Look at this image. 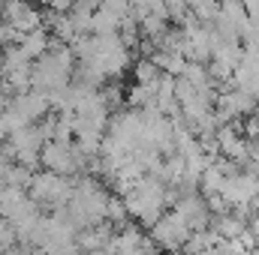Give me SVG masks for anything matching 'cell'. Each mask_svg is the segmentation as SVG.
I'll return each mask as SVG.
<instances>
[{
  "mask_svg": "<svg viewBox=\"0 0 259 255\" xmlns=\"http://www.w3.org/2000/svg\"><path fill=\"white\" fill-rule=\"evenodd\" d=\"M75 54L72 48H66L64 42L52 45L39 60H33V90L39 93H55V90H64L72 84V75H75Z\"/></svg>",
  "mask_w": 259,
  "mask_h": 255,
  "instance_id": "6da1fadb",
  "label": "cell"
},
{
  "mask_svg": "<svg viewBox=\"0 0 259 255\" xmlns=\"http://www.w3.org/2000/svg\"><path fill=\"white\" fill-rule=\"evenodd\" d=\"M72 189H75V177H64L55 171H36L27 186V195L42 210H64L72 198Z\"/></svg>",
  "mask_w": 259,
  "mask_h": 255,
  "instance_id": "7a4b0ae2",
  "label": "cell"
},
{
  "mask_svg": "<svg viewBox=\"0 0 259 255\" xmlns=\"http://www.w3.org/2000/svg\"><path fill=\"white\" fill-rule=\"evenodd\" d=\"M190 234H193V228L187 225V219H184L175 207H169V210L157 219V225L151 228V240H154V246H157L160 252H169V255L181 252L184 243L190 240Z\"/></svg>",
  "mask_w": 259,
  "mask_h": 255,
  "instance_id": "3957f363",
  "label": "cell"
},
{
  "mask_svg": "<svg viewBox=\"0 0 259 255\" xmlns=\"http://www.w3.org/2000/svg\"><path fill=\"white\" fill-rule=\"evenodd\" d=\"M3 21H6L9 27H15L21 36L39 30V27L46 24L42 12H39L33 3H27V0H6V3H3Z\"/></svg>",
  "mask_w": 259,
  "mask_h": 255,
  "instance_id": "277c9868",
  "label": "cell"
},
{
  "mask_svg": "<svg viewBox=\"0 0 259 255\" xmlns=\"http://www.w3.org/2000/svg\"><path fill=\"white\" fill-rule=\"evenodd\" d=\"M211 228L223 237V240H238L244 231H247V219L238 213V210H226V213H217L211 219Z\"/></svg>",
  "mask_w": 259,
  "mask_h": 255,
  "instance_id": "5b68a950",
  "label": "cell"
},
{
  "mask_svg": "<svg viewBox=\"0 0 259 255\" xmlns=\"http://www.w3.org/2000/svg\"><path fill=\"white\" fill-rule=\"evenodd\" d=\"M52 45H55V42H52V36H49L46 27H39V30H33V33H24V36L18 39V51H21L27 60H39Z\"/></svg>",
  "mask_w": 259,
  "mask_h": 255,
  "instance_id": "8992f818",
  "label": "cell"
},
{
  "mask_svg": "<svg viewBox=\"0 0 259 255\" xmlns=\"http://www.w3.org/2000/svg\"><path fill=\"white\" fill-rule=\"evenodd\" d=\"M166 78V72L160 69V66L154 63L151 57H142L139 63L133 66V81H139V84H148V87H160V81Z\"/></svg>",
  "mask_w": 259,
  "mask_h": 255,
  "instance_id": "52a82bcc",
  "label": "cell"
},
{
  "mask_svg": "<svg viewBox=\"0 0 259 255\" xmlns=\"http://www.w3.org/2000/svg\"><path fill=\"white\" fill-rule=\"evenodd\" d=\"M187 6H190L196 21H208L211 24L220 15V0H187Z\"/></svg>",
  "mask_w": 259,
  "mask_h": 255,
  "instance_id": "ba28073f",
  "label": "cell"
},
{
  "mask_svg": "<svg viewBox=\"0 0 259 255\" xmlns=\"http://www.w3.org/2000/svg\"><path fill=\"white\" fill-rule=\"evenodd\" d=\"M100 96H103V102L109 105V111H118V108H121V105L127 102L118 84H103V90H100Z\"/></svg>",
  "mask_w": 259,
  "mask_h": 255,
  "instance_id": "9c48e42d",
  "label": "cell"
},
{
  "mask_svg": "<svg viewBox=\"0 0 259 255\" xmlns=\"http://www.w3.org/2000/svg\"><path fill=\"white\" fill-rule=\"evenodd\" d=\"M15 243H18V234H15V228H12V222L0 216V252L9 249V246H15Z\"/></svg>",
  "mask_w": 259,
  "mask_h": 255,
  "instance_id": "30bf717a",
  "label": "cell"
},
{
  "mask_svg": "<svg viewBox=\"0 0 259 255\" xmlns=\"http://www.w3.org/2000/svg\"><path fill=\"white\" fill-rule=\"evenodd\" d=\"M247 228L253 231V237H256V246H259V210H256V213H250V219H247Z\"/></svg>",
  "mask_w": 259,
  "mask_h": 255,
  "instance_id": "8fae6325",
  "label": "cell"
},
{
  "mask_svg": "<svg viewBox=\"0 0 259 255\" xmlns=\"http://www.w3.org/2000/svg\"><path fill=\"white\" fill-rule=\"evenodd\" d=\"M78 6H84V9H100L103 0H78Z\"/></svg>",
  "mask_w": 259,
  "mask_h": 255,
  "instance_id": "7c38bea8",
  "label": "cell"
}]
</instances>
